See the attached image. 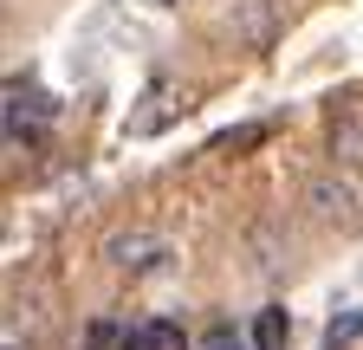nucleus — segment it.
Wrapping results in <instances>:
<instances>
[{
  "label": "nucleus",
  "mask_w": 363,
  "mask_h": 350,
  "mask_svg": "<svg viewBox=\"0 0 363 350\" xmlns=\"http://www.w3.org/2000/svg\"><path fill=\"white\" fill-rule=\"evenodd\" d=\"M104 259L123 279H162V273H175V240L156 234V227H130V234L104 240Z\"/></svg>",
  "instance_id": "1"
},
{
  "label": "nucleus",
  "mask_w": 363,
  "mask_h": 350,
  "mask_svg": "<svg viewBox=\"0 0 363 350\" xmlns=\"http://www.w3.org/2000/svg\"><path fill=\"white\" fill-rule=\"evenodd\" d=\"M59 117V98L45 91V84L33 78H7V143L13 149H33L39 143V130Z\"/></svg>",
  "instance_id": "2"
},
{
  "label": "nucleus",
  "mask_w": 363,
  "mask_h": 350,
  "mask_svg": "<svg viewBox=\"0 0 363 350\" xmlns=\"http://www.w3.org/2000/svg\"><path fill=\"white\" fill-rule=\"evenodd\" d=\"M305 195H311V214H318V221H331L344 234L363 227V195H357V182H344V175H311Z\"/></svg>",
  "instance_id": "3"
},
{
  "label": "nucleus",
  "mask_w": 363,
  "mask_h": 350,
  "mask_svg": "<svg viewBox=\"0 0 363 350\" xmlns=\"http://www.w3.org/2000/svg\"><path fill=\"white\" fill-rule=\"evenodd\" d=\"M175 111H182V98H175V91H169V84L156 78V84H150V91H143V104H136V111H130V123H123V130H130V137H156V130H162V123H169Z\"/></svg>",
  "instance_id": "4"
},
{
  "label": "nucleus",
  "mask_w": 363,
  "mask_h": 350,
  "mask_svg": "<svg viewBox=\"0 0 363 350\" xmlns=\"http://www.w3.org/2000/svg\"><path fill=\"white\" fill-rule=\"evenodd\" d=\"M234 26L247 46H272V33H279V20H272V0H234Z\"/></svg>",
  "instance_id": "5"
},
{
  "label": "nucleus",
  "mask_w": 363,
  "mask_h": 350,
  "mask_svg": "<svg viewBox=\"0 0 363 350\" xmlns=\"http://www.w3.org/2000/svg\"><path fill=\"white\" fill-rule=\"evenodd\" d=\"M357 337H363V305H344L325 318V350H350Z\"/></svg>",
  "instance_id": "6"
},
{
  "label": "nucleus",
  "mask_w": 363,
  "mask_h": 350,
  "mask_svg": "<svg viewBox=\"0 0 363 350\" xmlns=\"http://www.w3.org/2000/svg\"><path fill=\"white\" fill-rule=\"evenodd\" d=\"M286 337H292L286 312H279V305H266V312L253 318V350H286Z\"/></svg>",
  "instance_id": "7"
},
{
  "label": "nucleus",
  "mask_w": 363,
  "mask_h": 350,
  "mask_svg": "<svg viewBox=\"0 0 363 350\" xmlns=\"http://www.w3.org/2000/svg\"><path fill=\"white\" fill-rule=\"evenodd\" d=\"M195 350H253V331H240V324H208L201 337H195Z\"/></svg>",
  "instance_id": "8"
},
{
  "label": "nucleus",
  "mask_w": 363,
  "mask_h": 350,
  "mask_svg": "<svg viewBox=\"0 0 363 350\" xmlns=\"http://www.w3.org/2000/svg\"><path fill=\"white\" fill-rule=\"evenodd\" d=\"M143 324H150V344H156V350H189V337H182L175 318H143Z\"/></svg>",
  "instance_id": "9"
},
{
  "label": "nucleus",
  "mask_w": 363,
  "mask_h": 350,
  "mask_svg": "<svg viewBox=\"0 0 363 350\" xmlns=\"http://www.w3.org/2000/svg\"><path fill=\"white\" fill-rule=\"evenodd\" d=\"M259 137H266V123H234V130H220V137H214V149H247Z\"/></svg>",
  "instance_id": "10"
},
{
  "label": "nucleus",
  "mask_w": 363,
  "mask_h": 350,
  "mask_svg": "<svg viewBox=\"0 0 363 350\" xmlns=\"http://www.w3.org/2000/svg\"><path fill=\"white\" fill-rule=\"evenodd\" d=\"M117 350H156V344H150V324H143V318L123 324V331H117Z\"/></svg>",
  "instance_id": "11"
},
{
  "label": "nucleus",
  "mask_w": 363,
  "mask_h": 350,
  "mask_svg": "<svg viewBox=\"0 0 363 350\" xmlns=\"http://www.w3.org/2000/svg\"><path fill=\"white\" fill-rule=\"evenodd\" d=\"M111 344H117V324H104V318L84 331V350H111Z\"/></svg>",
  "instance_id": "12"
},
{
  "label": "nucleus",
  "mask_w": 363,
  "mask_h": 350,
  "mask_svg": "<svg viewBox=\"0 0 363 350\" xmlns=\"http://www.w3.org/2000/svg\"><path fill=\"white\" fill-rule=\"evenodd\" d=\"M7 350H13V344H7Z\"/></svg>",
  "instance_id": "13"
}]
</instances>
